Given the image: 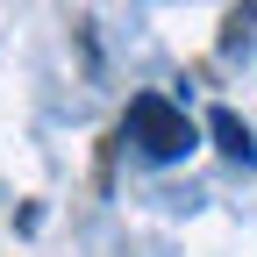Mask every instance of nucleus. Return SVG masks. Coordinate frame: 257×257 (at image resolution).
Instances as JSON below:
<instances>
[{
  "label": "nucleus",
  "mask_w": 257,
  "mask_h": 257,
  "mask_svg": "<svg viewBox=\"0 0 257 257\" xmlns=\"http://www.w3.org/2000/svg\"><path fill=\"white\" fill-rule=\"evenodd\" d=\"M128 143H136L150 165H179L200 136H193L186 107H172L165 93H136V100H128Z\"/></svg>",
  "instance_id": "nucleus-1"
},
{
  "label": "nucleus",
  "mask_w": 257,
  "mask_h": 257,
  "mask_svg": "<svg viewBox=\"0 0 257 257\" xmlns=\"http://www.w3.org/2000/svg\"><path fill=\"white\" fill-rule=\"evenodd\" d=\"M207 136L221 143V157H236V165H250V157H257V143H250V128H243V121H236L229 107H214V114H207Z\"/></svg>",
  "instance_id": "nucleus-2"
},
{
  "label": "nucleus",
  "mask_w": 257,
  "mask_h": 257,
  "mask_svg": "<svg viewBox=\"0 0 257 257\" xmlns=\"http://www.w3.org/2000/svg\"><path fill=\"white\" fill-rule=\"evenodd\" d=\"M257 50V0H236L229 29H221V57H250Z\"/></svg>",
  "instance_id": "nucleus-3"
}]
</instances>
